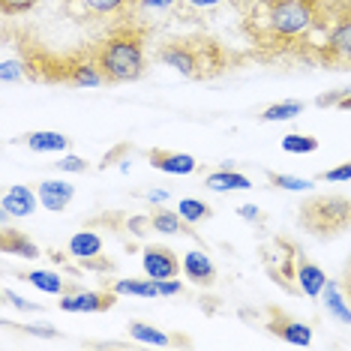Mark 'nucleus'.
Masks as SVG:
<instances>
[{
    "label": "nucleus",
    "mask_w": 351,
    "mask_h": 351,
    "mask_svg": "<svg viewBox=\"0 0 351 351\" xmlns=\"http://www.w3.org/2000/svg\"><path fill=\"white\" fill-rule=\"evenodd\" d=\"M21 330H27V333H36V337H60L54 327H21Z\"/></svg>",
    "instance_id": "obj_39"
},
{
    "label": "nucleus",
    "mask_w": 351,
    "mask_h": 351,
    "mask_svg": "<svg viewBox=\"0 0 351 351\" xmlns=\"http://www.w3.org/2000/svg\"><path fill=\"white\" fill-rule=\"evenodd\" d=\"M282 150H285V154H294V156L315 154V150H318V138H313V135L291 132V135H285V138H282Z\"/></svg>",
    "instance_id": "obj_27"
},
{
    "label": "nucleus",
    "mask_w": 351,
    "mask_h": 351,
    "mask_svg": "<svg viewBox=\"0 0 351 351\" xmlns=\"http://www.w3.org/2000/svg\"><path fill=\"white\" fill-rule=\"evenodd\" d=\"M204 186L213 193H231V189H252V180L246 174L234 171V169H222V171H210L204 178Z\"/></svg>",
    "instance_id": "obj_18"
},
{
    "label": "nucleus",
    "mask_w": 351,
    "mask_h": 351,
    "mask_svg": "<svg viewBox=\"0 0 351 351\" xmlns=\"http://www.w3.org/2000/svg\"><path fill=\"white\" fill-rule=\"evenodd\" d=\"M322 294H324V306L330 309V315L337 318V322H342V324H351V309H348V303L342 300L339 285L327 279V285H324V291H322Z\"/></svg>",
    "instance_id": "obj_23"
},
{
    "label": "nucleus",
    "mask_w": 351,
    "mask_h": 351,
    "mask_svg": "<svg viewBox=\"0 0 351 351\" xmlns=\"http://www.w3.org/2000/svg\"><path fill=\"white\" fill-rule=\"evenodd\" d=\"M237 213H241L243 219H250V222H261V210L255 204H243V207H237Z\"/></svg>",
    "instance_id": "obj_37"
},
{
    "label": "nucleus",
    "mask_w": 351,
    "mask_h": 351,
    "mask_svg": "<svg viewBox=\"0 0 351 351\" xmlns=\"http://www.w3.org/2000/svg\"><path fill=\"white\" fill-rule=\"evenodd\" d=\"M178 213L189 222V226H195V222H204V219L213 217V207L207 202H202V198H183L178 204Z\"/></svg>",
    "instance_id": "obj_24"
},
{
    "label": "nucleus",
    "mask_w": 351,
    "mask_h": 351,
    "mask_svg": "<svg viewBox=\"0 0 351 351\" xmlns=\"http://www.w3.org/2000/svg\"><path fill=\"white\" fill-rule=\"evenodd\" d=\"M150 226H154L156 234H193L198 237L193 226L180 217V213H171V210H154L150 213Z\"/></svg>",
    "instance_id": "obj_19"
},
{
    "label": "nucleus",
    "mask_w": 351,
    "mask_h": 351,
    "mask_svg": "<svg viewBox=\"0 0 351 351\" xmlns=\"http://www.w3.org/2000/svg\"><path fill=\"white\" fill-rule=\"evenodd\" d=\"M178 6V0H141L138 12H171Z\"/></svg>",
    "instance_id": "obj_32"
},
{
    "label": "nucleus",
    "mask_w": 351,
    "mask_h": 351,
    "mask_svg": "<svg viewBox=\"0 0 351 351\" xmlns=\"http://www.w3.org/2000/svg\"><path fill=\"white\" fill-rule=\"evenodd\" d=\"M132 19H123L114 30H108V34L93 45L97 63H99L108 84L138 82V78L147 73L150 25H141V21H132Z\"/></svg>",
    "instance_id": "obj_2"
},
{
    "label": "nucleus",
    "mask_w": 351,
    "mask_h": 351,
    "mask_svg": "<svg viewBox=\"0 0 351 351\" xmlns=\"http://www.w3.org/2000/svg\"><path fill=\"white\" fill-rule=\"evenodd\" d=\"M342 10H346V12H351V0H342Z\"/></svg>",
    "instance_id": "obj_43"
},
{
    "label": "nucleus",
    "mask_w": 351,
    "mask_h": 351,
    "mask_svg": "<svg viewBox=\"0 0 351 351\" xmlns=\"http://www.w3.org/2000/svg\"><path fill=\"white\" fill-rule=\"evenodd\" d=\"M303 111V102L298 99H289V102H276V106H267L265 111H261V121L267 123H276V121H294Z\"/></svg>",
    "instance_id": "obj_26"
},
{
    "label": "nucleus",
    "mask_w": 351,
    "mask_h": 351,
    "mask_svg": "<svg viewBox=\"0 0 351 351\" xmlns=\"http://www.w3.org/2000/svg\"><path fill=\"white\" fill-rule=\"evenodd\" d=\"M58 169L60 171H73V174H84L87 169H90V165H87V159H82V156H75V154H69V156H63L60 162H58Z\"/></svg>",
    "instance_id": "obj_31"
},
{
    "label": "nucleus",
    "mask_w": 351,
    "mask_h": 351,
    "mask_svg": "<svg viewBox=\"0 0 351 351\" xmlns=\"http://www.w3.org/2000/svg\"><path fill=\"white\" fill-rule=\"evenodd\" d=\"M298 255L300 250L285 237H274L270 243L261 246V261H265L267 276L289 294H300V289L294 285L298 282Z\"/></svg>",
    "instance_id": "obj_5"
},
{
    "label": "nucleus",
    "mask_w": 351,
    "mask_h": 351,
    "mask_svg": "<svg viewBox=\"0 0 351 351\" xmlns=\"http://www.w3.org/2000/svg\"><path fill=\"white\" fill-rule=\"evenodd\" d=\"M117 303V291H78L69 289L66 294H60V309L66 313H106Z\"/></svg>",
    "instance_id": "obj_8"
},
{
    "label": "nucleus",
    "mask_w": 351,
    "mask_h": 351,
    "mask_svg": "<svg viewBox=\"0 0 351 351\" xmlns=\"http://www.w3.org/2000/svg\"><path fill=\"white\" fill-rule=\"evenodd\" d=\"M156 285H159V298H174V294H180L183 291V282H178V279H156Z\"/></svg>",
    "instance_id": "obj_34"
},
{
    "label": "nucleus",
    "mask_w": 351,
    "mask_h": 351,
    "mask_svg": "<svg viewBox=\"0 0 351 351\" xmlns=\"http://www.w3.org/2000/svg\"><path fill=\"white\" fill-rule=\"evenodd\" d=\"M141 267H145V274L150 279H171V276H178L180 261L169 246L150 243V246H145V252H141Z\"/></svg>",
    "instance_id": "obj_10"
},
{
    "label": "nucleus",
    "mask_w": 351,
    "mask_h": 351,
    "mask_svg": "<svg viewBox=\"0 0 351 351\" xmlns=\"http://www.w3.org/2000/svg\"><path fill=\"white\" fill-rule=\"evenodd\" d=\"M318 63L330 69H351V12L342 10L339 19L333 21L330 34L318 51Z\"/></svg>",
    "instance_id": "obj_6"
},
{
    "label": "nucleus",
    "mask_w": 351,
    "mask_h": 351,
    "mask_svg": "<svg viewBox=\"0 0 351 351\" xmlns=\"http://www.w3.org/2000/svg\"><path fill=\"white\" fill-rule=\"evenodd\" d=\"M339 97H342V90L322 93V97H318V106H322V108H327V106H337V102H339Z\"/></svg>",
    "instance_id": "obj_38"
},
{
    "label": "nucleus",
    "mask_w": 351,
    "mask_h": 351,
    "mask_svg": "<svg viewBox=\"0 0 351 351\" xmlns=\"http://www.w3.org/2000/svg\"><path fill=\"white\" fill-rule=\"evenodd\" d=\"M36 6V0H0V12L10 19V15H25Z\"/></svg>",
    "instance_id": "obj_30"
},
{
    "label": "nucleus",
    "mask_w": 351,
    "mask_h": 351,
    "mask_svg": "<svg viewBox=\"0 0 351 351\" xmlns=\"http://www.w3.org/2000/svg\"><path fill=\"white\" fill-rule=\"evenodd\" d=\"M3 298L12 303V306H19V309H27V313H34V309H43L39 303H34V300H25V298H19L15 291H10V289H3Z\"/></svg>",
    "instance_id": "obj_35"
},
{
    "label": "nucleus",
    "mask_w": 351,
    "mask_h": 351,
    "mask_svg": "<svg viewBox=\"0 0 351 351\" xmlns=\"http://www.w3.org/2000/svg\"><path fill=\"white\" fill-rule=\"evenodd\" d=\"M130 337L138 339V342H147V346H169L171 337L165 330H156L145 322H130Z\"/></svg>",
    "instance_id": "obj_25"
},
{
    "label": "nucleus",
    "mask_w": 351,
    "mask_h": 351,
    "mask_svg": "<svg viewBox=\"0 0 351 351\" xmlns=\"http://www.w3.org/2000/svg\"><path fill=\"white\" fill-rule=\"evenodd\" d=\"M183 270H186L189 282H195V285H210L213 279H217V267H213L210 255L202 250L183 255Z\"/></svg>",
    "instance_id": "obj_13"
},
{
    "label": "nucleus",
    "mask_w": 351,
    "mask_h": 351,
    "mask_svg": "<svg viewBox=\"0 0 351 351\" xmlns=\"http://www.w3.org/2000/svg\"><path fill=\"white\" fill-rule=\"evenodd\" d=\"M231 3H234V6H237V10H241V12H243V10H250V6H252V3H258V0H231Z\"/></svg>",
    "instance_id": "obj_42"
},
{
    "label": "nucleus",
    "mask_w": 351,
    "mask_h": 351,
    "mask_svg": "<svg viewBox=\"0 0 351 351\" xmlns=\"http://www.w3.org/2000/svg\"><path fill=\"white\" fill-rule=\"evenodd\" d=\"M73 198H75V189L69 186V183H63V180H43L39 183V202L45 204V210L60 213Z\"/></svg>",
    "instance_id": "obj_14"
},
{
    "label": "nucleus",
    "mask_w": 351,
    "mask_h": 351,
    "mask_svg": "<svg viewBox=\"0 0 351 351\" xmlns=\"http://www.w3.org/2000/svg\"><path fill=\"white\" fill-rule=\"evenodd\" d=\"M117 294H126V298H159V285L156 279H117L111 285Z\"/></svg>",
    "instance_id": "obj_22"
},
{
    "label": "nucleus",
    "mask_w": 351,
    "mask_h": 351,
    "mask_svg": "<svg viewBox=\"0 0 351 351\" xmlns=\"http://www.w3.org/2000/svg\"><path fill=\"white\" fill-rule=\"evenodd\" d=\"M267 180L279 189H289V193H306L313 186V180L306 178H294V174H276V171H267Z\"/></svg>",
    "instance_id": "obj_28"
},
{
    "label": "nucleus",
    "mask_w": 351,
    "mask_h": 351,
    "mask_svg": "<svg viewBox=\"0 0 351 351\" xmlns=\"http://www.w3.org/2000/svg\"><path fill=\"white\" fill-rule=\"evenodd\" d=\"M147 162L154 165L156 171L165 174H193L198 169V162L189 154H174V150H162V147H150L147 150Z\"/></svg>",
    "instance_id": "obj_11"
},
{
    "label": "nucleus",
    "mask_w": 351,
    "mask_h": 351,
    "mask_svg": "<svg viewBox=\"0 0 351 351\" xmlns=\"http://www.w3.org/2000/svg\"><path fill=\"white\" fill-rule=\"evenodd\" d=\"M342 0H258L243 10L241 34L261 58L318 63Z\"/></svg>",
    "instance_id": "obj_1"
},
{
    "label": "nucleus",
    "mask_w": 351,
    "mask_h": 351,
    "mask_svg": "<svg viewBox=\"0 0 351 351\" xmlns=\"http://www.w3.org/2000/svg\"><path fill=\"white\" fill-rule=\"evenodd\" d=\"M322 180H327V183H348L351 180V162H342V165H337V169L324 171Z\"/></svg>",
    "instance_id": "obj_33"
},
{
    "label": "nucleus",
    "mask_w": 351,
    "mask_h": 351,
    "mask_svg": "<svg viewBox=\"0 0 351 351\" xmlns=\"http://www.w3.org/2000/svg\"><path fill=\"white\" fill-rule=\"evenodd\" d=\"M222 3H231V0H178V6H183V12H174L178 19H186L189 12H202V10H217Z\"/></svg>",
    "instance_id": "obj_29"
},
{
    "label": "nucleus",
    "mask_w": 351,
    "mask_h": 351,
    "mask_svg": "<svg viewBox=\"0 0 351 351\" xmlns=\"http://www.w3.org/2000/svg\"><path fill=\"white\" fill-rule=\"evenodd\" d=\"M36 210V195L27 186H10L3 195V217H30Z\"/></svg>",
    "instance_id": "obj_15"
},
{
    "label": "nucleus",
    "mask_w": 351,
    "mask_h": 351,
    "mask_svg": "<svg viewBox=\"0 0 351 351\" xmlns=\"http://www.w3.org/2000/svg\"><path fill=\"white\" fill-rule=\"evenodd\" d=\"M327 285V274L318 265H313L309 258H303L298 255V289L300 294H306V298H318V294L324 291Z\"/></svg>",
    "instance_id": "obj_12"
},
{
    "label": "nucleus",
    "mask_w": 351,
    "mask_h": 351,
    "mask_svg": "<svg viewBox=\"0 0 351 351\" xmlns=\"http://www.w3.org/2000/svg\"><path fill=\"white\" fill-rule=\"evenodd\" d=\"M337 108L351 111V90H342V97H339V102H337Z\"/></svg>",
    "instance_id": "obj_41"
},
{
    "label": "nucleus",
    "mask_w": 351,
    "mask_h": 351,
    "mask_svg": "<svg viewBox=\"0 0 351 351\" xmlns=\"http://www.w3.org/2000/svg\"><path fill=\"white\" fill-rule=\"evenodd\" d=\"M267 330L274 333V337L291 342V346H309L313 342V330H309V324L298 322V318H289L279 306H270L267 309Z\"/></svg>",
    "instance_id": "obj_9"
},
{
    "label": "nucleus",
    "mask_w": 351,
    "mask_h": 351,
    "mask_svg": "<svg viewBox=\"0 0 351 351\" xmlns=\"http://www.w3.org/2000/svg\"><path fill=\"white\" fill-rule=\"evenodd\" d=\"M21 141L36 150V154H60V150L69 147V138L63 132H51V130H39V132H27L21 135Z\"/></svg>",
    "instance_id": "obj_16"
},
{
    "label": "nucleus",
    "mask_w": 351,
    "mask_h": 351,
    "mask_svg": "<svg viewBox=\"0 0 351 351\" xmlns=\"http://www.w3.org/2000/svg\"><path fill=\"white\" fill-rule=\"evenodd\" d=\"M138 3L141 0H63V6L78 19H132L138 15Z\"/></svg>",
    "instance_id": "obj_7"
},
{
    "label": "nucleus",
    "mask_w": 351,
    "mask_h": 351,
    "mask_svg": "<svg viewBox=\"0 0 351 351\" xmlns=\"http://www.w3.org/2000/svg\"><path fill=\"white\" fill-rule=\"evenodd\" d=\"M102 252V237L97 231H78L73 234V241H69V255H75V258H97Z\"/></svg>",
    "instance_id": "obj_21"
},
{
    "label": "nucleus",
    "mask_w": 351,
    "mask_h": 351,
    "mask_svg": "<svg viewBox=\"0 0 351 351\" xmlns=\"http://www.w3.org/2000/svg\"><path fill=\"white\" fill-rule=\"evenodd\" d=\"M298 222L303 231L330 241L351 231V198L348 195H313L300 204Z\"/></svg>",
    "instance_id": "obj_4"
},
{
    "label": "nucleus",
    "mask_w": 351,
    "mask_h": 351,
    "mask_svg": "<svg viewBox=\"0 0 351 351\" xmlns=\"http://www.w3.org/2000/svg\"><path fill=\"white\" fill-rule=\"evenodd\" d=\"M126 228H130L132 234H138V237H141L147 228H154V226H150V217H132L130 222H126Z\"/></svg>",
    "instance_id": "obj_36"
},
{
    "label": "nucleus",
    "mask_w": 351,
    "mask_h": 351,
    "mask_svg": "<svg viewBox=\"0 0 351 351\" xmlns=\"http://www.w3.org/2000/svg\"><path fill=\"white\" fill-rule=\"evenodd\" d=\"M147 202L165 204V202H169V193H165V189H150V193H147Z\"/></svg>",
    "instance_id": "obj_40"
},
{
    "label": "nucleus",
    "mask_w": 351,
    "mask_h": 351,
    "mask_svg": "<svg viewBox=\"0 0 351 351\" xmlns=\"http://www.w3.org/2000/svg\"><path fill=\"white\" fill-rule=\"evenodd\" d=\"M159 60L165 66L178 69L180 75L204 82V78H217L228 73L241 58L213 36H171L159 49Z\"/></svg>",
    "instance_id": "obj_3"
},
{
    "label": "nucleus",
    "mask_w": 351,
    "mask_h": 351,
    "mask_svg": "<svg viewBox=\"0 0 351 351\" xmlns=\"http://www.w3.org/2000/svg\"><path fill=\"white\" fill-rule=\"evenodd\" d=\"M19 279H25V282L36 285V289L45 291V294H66L69 289H73V285L63 282V279L54 274V270H27V274H19Z\"/></svg>",
    "instance_id": "obj_20"
},
{
    "label": "nucleus",
    "mask_w": 351,
    "mask_h": 351,
    "mask_svg": "<svg viewBox=\"0 0 351 351\" xmlns=\"http://www.w3.org/2000/svg\"><path fill=\"white\" fill-rule=\"evenodd\" d=\"M0 250L6 255H21V258H39V246L30 241L25 231H15V228H3L0 234Z\"/></svg>",
    "instance_id": "obj_17"
}]
</instances>
